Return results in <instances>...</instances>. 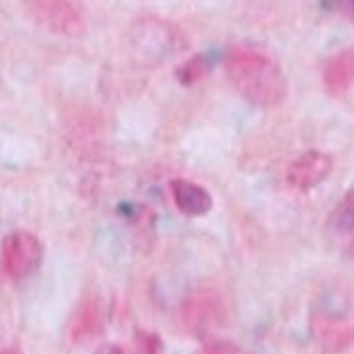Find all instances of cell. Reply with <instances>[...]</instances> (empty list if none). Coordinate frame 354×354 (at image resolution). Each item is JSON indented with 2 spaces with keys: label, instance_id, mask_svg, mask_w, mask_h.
<instances>
[{
  "label": "cell",
  "instance_id": "obj_18",
  "mask_svg": "<svg viewBox=\"0 0 354 354\" xmlns=\"http://www.w3.org/2000/svg\"><path fill=\"white\" fill-rule=\"evenodd\" d=\"M346 249H348V253H351V255L354 257V238H353V241L348 243V248H346Z\"/></svg>",
  "mask_w": 354,
  "mask_h": 354
},
{
  "label": "cell",
  "instance_id": "obj_2",
  "mask_svg": "<svg viewBox=\"0 0 354 354\" xmlns=\"http://www.w3.org/2000/svg\"><path fill=\"white\" fill-rule=\"evenodd\" d=\"M44 259L42 241L33 232H10L0 245V268L10 280L19 281L31 278L41 268Z\"/></svg>",
  "mask_w": 354,
  "mask_h": 354
},
{
  "label": "cell",
  "instance_id": "obj_10",
  "mask_svg": "<svg viewBox=\"0 0 354 354\" xmlns=\"http://www.w3.org/2000/svg\"><path fill=\"white\" fill-rule=\"evenodd\" d=\"M324 88L330 96H343L354 86V50H341L331 56L322 71Z\"/></svg>",
  "mask_w": 354,
  "mask_h": 354
},
{
  "label": "cell",
  "instance_id": "obj_7",
  "mask_svg": "<svg viewBox=\"0 0 354 354\" xmlns=\"http://www.w3.org/2000/svg\"><path fill=\"white\" fill-rule=\"evenodd\" d=\"M331 171H333L331 156L318 149H308L289 165L288 184L291 188L306 192V189L320 186L324 180H328Z\"/></svg>",
  "mask_w": 354,
  "mask_h": 354
},
{
  "label": "cell",
  "instance_id": "obj_1",
  "mask_svg": "<svg viewBox=\"0 0 354 354\" xmlns=\"http://www.w3.org/2000/svg\"><path fill=\"white\" fill-rule=\"evenodd\" d=\"M224 71L234 88L259 107H278L288 96V81L281 67L261 50L232 48L224 59Z\"/></svg>",
  "mask_w": 354,
  "mask_h": 354
},
{
  "label": "cell",
  "instance_id": "obj_5",
  "mask_svg": "<svg viewBox=\"0 0 354 354\" xmlns=\"http://www.w3.org/2000/svg\"><path fill=\"white\" fill-rule=\"evenodd\" d=\"M224 318L223 297L211 289H201L182 305V324L194 335H205Z\"/></svg>",
  "mask_w": 354,
  "mask_h": 354
},
{
  "label": "cell",
  "instance_id": "obj_3",
  "mask_svg": "<svg viewBox=\"0 0 354 354\" xmlns=\"http://www.w3.org/2000/svg\"><path fill=\"white\" fill-rule=\"evenodd\" d=\"M25 10L35 24L50 33L62 37H79L84 31V14L75 2L37 0L25 2Z\"/></svg>",
  "mask_w": 354,
  "mask_h": 354
},
{
  "label": "cell",
  "instance_id": "obj_6",
  "mask_svg": "<svg viewBox=\"0 0 354 354\" xmlns=\"http://www.w3.org/2000/svg\"><path fill=\"white\" fill-rule=\"evenodd\" d=\"M310 333L330 354L345 353L354 345V322L343 314L314 313L310 316Z\"/></svg>",
  "mask_w": 354,
  "mask_h": 354
},
{
  "label": "cell",
  "instance_id": "obj_16",
  "mask_svg": "<svg viewBox=\"0 0 354 354\" xmlns=\"http://www.w3.org/2000/svg\"><path fill=\"white\" fill-rule=\"evenodd\" d=\"M94 354H123V348L119 345H102Z\"/></svg>",
  "mask_w": 354,
  "mask_h": 354
},
{
  "label": "cell",
  "instance_id": "obj_19",
  "mask_svg": "<svg viewBox=\"0 0 354 354\" xmlns=\"http://www.w3.org/2000/svg\"><path fill=\"white\" fill-rule=\"evenodd\" d=\"M238 354H243V353H241V351H239V353Z\"/></svg>",
  "mask_w": 354,
  "mask_h": 354
},
{
  "label": "cell",
  "instance_id": "obj_15",
  "mask_svg": "<svg viewBox=\"0 0 354 354\" xmlns=\"http://www.w3.org/2000/svg\"><path fill=\"white\" fill-rule=\"evenodd\" d=\"M238 346L230 345V343H213V345H207L205 351L201 354H238Z\"/></svg>",
  "mask_w": 354,
  "mask_h": 354
},
{
  "label": "cell",
  "instance_id": "obj_11",
  "mask_svg": "<svg viewBox=\"0 0 354 354\" xmlns=\"http://www.w3.org/2000/svg\"><path fill=\"white\" fill-rule=\"evenodd\" d=\"M328 232L333 238L337 239L339 243H348L354 238V189L346 192L343 199L339 201L337 207L331 211L330 218H328Z\"/></svg>",
  "mask_w": 354,
  "mask_h": 354
},
{
  "label": "cell",
  "instance_id": "obj_17",
  "mask_svg": "<svg viewBox=\"0 0 354 354\" xmlns=\"http://www.w3.org/2000/svg\"><path fill=\"white\" fill-rule=\"evenodd\" d=\"M0 354H24L17 346H8V348H2L0 351Z\"/></svg>",
  "mask_w": 354,
  "mask_h": 354
},
{
  "label": "cell",
  "instance_id": "obj_14",
  "mask_svg": "<svg viewBox=\"0 0 354 354\" xmlns=\"http://www.w3.org/2000/svg\"><path fill=\"white\" fill-rule=\"evenodd\" d=\"M326 4H330L331 10H337L339 14L354 21V0H339V2H326Z\"/></svg>",
  "mask_w": 354,
  "mask_h": 354
},
{
  "label": "cell",
  "instance_id": "obj_4",
  "mask_svg": "<svg viewBox=\"0 0 354 354\" xmlns=\"http://www.w3.org/2000/svg\"><path fill=\"white\" fill-rule=\"evenodd\" d=\"M131 39L134 50L148 64L163 62L176 46V35L173 27L161 19H149V17L132 25Z\"/></svg>",
  "mask_w": 354,
  "mask_h": 354
},
{
  "label": "cell",
  "instance_id": "obj_9",
  "mask_svg": "<svg viewBox=\"0 0 354 354\" xmlns=\"http://www.w3.org/2000/svg\"><path fill=\"white\" fill-rule=\"evenodd\" d=\"M171 194H173L176 209L188 218L205 216L213 209V196L198 182L174 178L171 180Z\"/></svg>",
  "mask_w": 354,
  "mask_h": 354
},
{
  "label": "cell",
  "instance_id": "obj_8",
  "mask_svg": "<svg viewBox=\"0 0 354 354\" xmlns=\"http://www.w3.org/2000/svg\"><path fill=\"white\" fill-rule=\"evenodd\" d=\"M104 310L98 299L88 297L75 308L71 320L67 324V337L73 345H84L96 339L104 331Z\"/></svg>",
  "mask_w": 354,
  "mask_h": 354
},
{
  "label": "cell",
  "instance_id": "obj_13",
  "mask_svg": "<svg viewBox=\"0 0 354 354\" xmlns=\"http://www.w3.org/2000/svg\"><path fill=\"white\" fill-rule=\"evenodd\" d=\"M134 343H136V348L140 354H157L161 351V339L157 337L156 333H149V331H136Z\"/></svg>",
  "mask_w": 354,
  "mask_h": 354
},
{
  "label": "cell",
  "instance_id": "obj_12",
  "mask_svg": "<svg viewBox=\"0 0 354 354\" xmlns=\"http://www.w3.org/2000/svg\"><path fill=\"white\" fill-rule=\"evenodd\" d=\"M211 69V62L209 58H205L203 54H196L192 58L184 59L180 66L176 67V79L178 83L184 84V86H192V84L199 83Z\"/></svg>",
  "mask_w": 354,
  "mask_h": 354
}]
</instances>
